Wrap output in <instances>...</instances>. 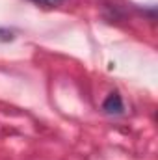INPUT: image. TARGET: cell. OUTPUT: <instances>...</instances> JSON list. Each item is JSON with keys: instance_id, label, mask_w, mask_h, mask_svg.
<instances>
[{"instance_id": "obj_1", "label": "cell", "mask_w": 158, "mask_h": 160, "mask_svg": "<svg viewBox=\"0 0 158 160\" xmlns=\"http://www.w3.org/2000/svg\"><path fill=\"white\" fill-rule=\"evenodd\" d=\"M102 110L110 116H119L123 114V99L119 93H110L108 99L102 102Z\"/></svg>"}, {"instance_id": "obj_2", "label": "cell", "mask_w": 158, "mask_h": 160, "mask_svg": "<svg viewBox=\"0 0 158 160\" xmlns=\"http://www.w3.org/2000/svg\"><path fill=\"white\" fill-rule=\"evenodd\" d=\"M32 2H36L39 6H45V8H56V6H62L67 0H32Z\"/></svg>"}]
</instances>
